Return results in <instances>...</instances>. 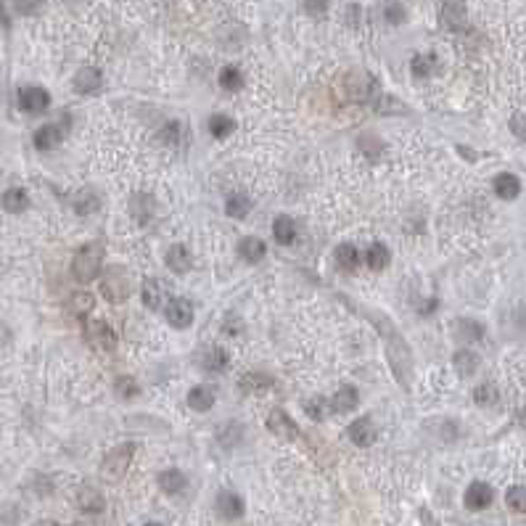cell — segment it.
<instances>
[{"mask_svg":"<svg viewBox=\"0 0 526 526\" xmlns=\"http://www.w3.org/2000/svg\"><path fill=\"white\" fill-rule=\"evenodd\" d=\"M360 312L370 317L373 323L378 326V333H381V339H386V344H389V352H386V357H389V365L391 370H394V376L397 381L410 389V373H413V355H410V346L407 341L400 336V331L394 328V323H391L389 317L384 315H376V312H370V310H365V307H357Z\"/></svg>","mask_w":526,"mask_h":526,"instance_id":"cell-1","label":"cell"},{"mask_svg":"<svg viewBox=\"0 0 526 526\" xmlns=\"http://www.w3.org/2000/svg\"><path fill=\"white\" fill-rule=\"evenodd\" d=\"M104 267V246L101 243H85L72 259V275L77 283H91L98 278Z\"/></svg>","mask_w":526,"mask_h":526,"instance_id":"cell-2","label":"cell"},{"mask_svg":"<svg viewBox=\"0 0 526 526\" xmlns=\"http://www.w3.org/2000/svg\"><path fill=\"white\" fill-rule=\"evenodd\" d=\"M133 455H135V444H117L114 450H109L101 463V476L106 481H120L133 463Z\"/></svg>","mask_w":526,"mask_h":526,"instance_id":"cell-3","label":"cell"},{"mask_svg":"<svg viewBox=\"0 0 526 526\" xmlns=\"http://www.w3.org/2000/svg\"><path fill=\"white\" fill-rule=\"evenodd\" d=\"M101 291L109 301H124L133 291V275L122 265H114L106 270L104 281H101Z\"/></svg>","mask_w":526,"mask_h":526,"instance_id":"cell-4","label":"cell"},{"mask_svg":"<svg viewBox=\"0 0 526 526\" xmlns=\"http://www.w3.org/2000/svg\"><path fill=\"white\" fill-rule=\"evenodd\" d=\"M85 339L95 352H114V346H117V336L111 331V326L104 320H88L85 323Z\"/></svg>","mask_w":526,"mask_h":526,"instance_id":"cell-5","label":"cell"},{"mask_svg":"<svg viewBox=\"0 0 526 526\" xmlns=\"http://www.w3.org/2000/svg\"><path fill=\"white\" fill-rule=\"evenodd\" d=\"M140 297H143V304L149 310H165L169 304V288L162 278H149L140 288Z\"/></svg>","mask_w":526,"mask_h":526,"instance_id":"cell-6","label":"cell"},{"mask_svg":"<svg viewBox=\"0 0 526 526\" xmlns=\"http://www.w3.org/2000/svg\"><path fill=\"white\" fill-rule=\"evenodd\" d=\"M463 500H466L468 511H484V508L492 505L495 492H492V487H489L487 481H473V484H468L466 497H463Z\"/></svg>","mask_w":526,"mask_h":526,"instance_id":"cell-7","label":"cell"},{"mask_svg":"<svg viewBox=\"0 0 526 526\" xmlns=\"http://www.w3.org/2000/svg\"><path fill=\"white\" fill-rule=\"evenodd\" d=\"M167 320L172 328H188L194 323V304L188 299H169V304L165 307Z\"/></svg>","mask_w":526,"mask_h":526,"instance_id":"cell-8","label":"cell"},{"mask_svg":"<svg viewBox=\"0 0 526 526\" xmlns=\"http://www.w3.org/2000/svg\"><path fill=\"white\" fill-rule=\"evenodd\" d=\"M267 431L275 436H283V439H297L299 436V426L297 421L288 415L286 410H272L267 415Z\"/></svg>","mask_w":526,"mask_h":526,"instance_id":"cell-9","label":"cell"},{"mask_svg":"<svg viewBox=\"0 0 526 526\" xmlns=\"http://www.w3.org/2000/svg\"><path fill=\"white\" fill-rule=\"evenodd\" d=\"M19 106L24 109V111H30V114H40V111H46L48 106H50V95H48L46 88H21L19 91Z\"/></svg>","mask_w":526,"mask_h":526,"instance_id":"cell-10","label":"cell"},{"mask_svg":"<svg viewBox=\"0 0 526 526\" xmlns=\"http://www.w3.org/2000/svg\"><path fill=\"white\" fill-rule=\"evenodd\" d=\"M346 436L352 439V444H357V447H370L373 442H376V423L370 421L368 415L365 418H357L355 423H349V429H346Z\"/></svg>","mask_w":526,"mask_h":526,"instance_id":"cell-11","label":"cell"},{"mask_svg":"<svg viewBox=\"0 0 526 526\" xmlns=\"http://www.w3.org/2000/svg\"><path fill=\"white\" fill-rule=\"evenodd\" d=\"M217 513H220V518H225V521H236V518H241L243 516V500H241V495H236V492H220L217 495Z\"/></svg>","mask_w":526,"mask_h":526,"instance_id":"cell-12","label":"cell"},{"mask_svg":"<svg viewBox=\"0 0 526 526\" xmlns=\"http://www.w3.org/2000/svg\"><path fill=\"white\" fill-rule=\"evenodd\" d=\"M267 254V246H265V241L256 238V236H246V238L238 241V256L243 262H249V265H256L259 259H265Z\"/></svg>","mask_w":526,"mask_h":526,"instance_id":"cell-13","label":"cell"},{"mask_svg":"<svg viewBox=\"0 0 526 526\" xmlns=\"http://www.w3.org/2000/svg\"><path fill=\"white\" fill-rule=\"evenodd\" d=\"M227 365H230V360H227V352L223 346H209L201 352V368L207 373H223V370H227Z\"/></svg>","mask_w":526,"mask_h":526,"instance_id":"cell-14","label":"cell"},{"mask_svg":"<svg viewBox=\"0 0 526 526\" xmlns=\"http://www.w3.org/2000/svg\"><path fill=\"white\" fill-rule=\"evenodd\" d=\"M101 82H104V77H101V72H98L95 66H82V69L75 75V91L82 93V95H88V93L98 91Z\"/></svg>","mask_w":526,"mask_h":526,"instance_id":"cell-15","label":"cell"},{"mask_svg":"<svg viewBox=\"0 0 526 526\" xmlns=\"http://www.w3.org/2000/svg\"><path fill=\"white\" fill-rule=\"evenodd\" d=\"M159 487H162V492L167 495H180L185 492V487H188V479H185V473L178 471V468H167L159 473Z\"/></svg>","mask_w":526,"mask_h":526,"instance_id":"cell-16","label":"cell"},{"mask_svg":"<svg viewBox=\"0 0 526 526\" xmlns=\"http://www.w3.org/2000/svg\"><path fill=\"white\" fill-rule=\"evenodd\" d=\"M357 405H360V394H357L355 386H341L331 400L333 413H352Z\"/></svg>","mask_w":526,"mask_h":526,"instance_id":"cell-17","label":"cell"},{"mask_svg":"<svg viewBox=\"0 0 526 526\" xmlns=\"http://www.w3.org/2000/svg\"><path fill=\"white\" fill-rule=\"evenodd\" d=\"M165 259H167V267H169V270H175L178 275L188 272V270H191V265H194V256H191V252H188L182 243L172 246V249L167 252Z\"/></svg>","mask_w":526,"mask_h":526,"instance_id":"cell-18","label":"cell"},{"mask_svg":"<svg viewBox=\"0 0 526 526\" xmlns=\"http://www.w3.org/2000/svg\"><path fill=\"white\" fill-rule=\"evenodd\" d=\"M272 236H275V241H278L281 246H291V243L297 241V223H294L288 214L275 217V223H272Z\"/></svg>","mask_w":526,"mask_h":526,"instance_id":"cell-19","label":"cell"},{"mask_svg":"<svg viewBox=\"0 0 526 526\" xmlns=\"http://www.w3.org/2000/svg\"><path fill=\"white\" fill-rule=\"evenodd\" d=\"M61 140H64V130H61L59 124H43V127L35 133V146L40 151L56 149Z\"/></svg>","mask_w":526,"mask_h":526,"instance_id":"cell-20","label":"cell"},{"mask_svg":"<svg viewBox=\"0 0 526 526\" xmlns=\"http://www.w3.org/2000/svg\"><path fill=\"white\" fill-rule=\"evenodd\" d=\"M77 505H79V511L82 513H101L106 508L104 495H101L98 489H93V487H82V489H79Z\"/></svg>","mask_w":526,"mask_h":526,"instance_id":"cell-21","label":"cell"},{"mask_svg":"<svg viewBox=\"0 0 526 526\" xmlns=\"http://www.w3.org/2000/svg\"><path fill=\"white\" fill-rule=\"evenodd\" d=\"M241 391H246V394H262V391H267L275 386V378L267 376V373H246V376L241 378Z\"/></svg>","mask_w":526,"mask_h":526,"instance_id":"cell-22","label":"cell"},{"mask_svg":"<svg viewBox=\"0 0 526 526\" xmlns=\"http://www.w3.org/2000/svg\"><path fill=\"white\" fill-rule=\"evenodd\" d=\"M492 185H495V194L500 196V198H505V201H511V198H516V196L521 194V180H518L516 175H511V172L497 175Z\"/></svg>","mask_w":526,"mask_h":526,"instance_id":"cell-23","label":"cell"},{"mask_svg":"<svg viewBox=\"0 0 526 526\" xmlns=\"http://www.w3.org/2000/svg\"><path fill=\"white\" fill-rule=\"evenodd\" d=\"M188 407L196 413H207L214 407V391L209 386H194L188 391Z\"/></svg>","mask_w":526,"mask_h":526,"instance_id":"cell-24","label":"cell"},{"mask_svg":"<svg viewBox=\"0 0 526 526\" xmlns=\"http://www.w3.org/2000/svg\"><path fill=\"white\" fill-rule=\"evenodd\" d=\"M455 336L460 341H479L481 336H484V326H481L479 320L460 317V320H455Z\"/></svg>","mask_w":526,"mask_h":526,"instance_id":"cell-25","label":"cell"},{"mask_svg":"<svg viewBox=\"0 0 526 526\" xmlns=\"http://www.w3.org/2000/svg\"><path fill=\"white\" fill-rule=\"evenodd\" d=\"M444 21L452 30H463L466 24V0H444Z\"/></svg>","mask_w":526,"mask_h":526,"instance_id":"cell-26","label":"cell"},{"mask_svg":"<svg viewBox=\"0 0 526 526\" xmlns=\"http://www.w3.org/2000/svg\"><path fill=\"white\" fill-rule=\"evenodd\" d=\"M455 370L460 373V376H473L476 370H479V355L476 352H468V349H460V352H455Z\"/></svg>","mask_w":526,"mask_h":526,"instance_id":"cell-27","label":"cell"},{"mask_svg":"<svg viewBox=\"0 0 526 526\" xmlns=\"http://www.w3.org/2000/svg\"><path fill=\"white\" fill-rule=\"evenodd\" d=\"M27 204H30V196H27V191H21V188H11V191L3 194V209L11 212V214L24 212Z\"/></svg>","mask_w":526,"mask_h":526,"instance_id":"cell-28","label":"cell"},{"mask_svg":"<svg viewBox=\"0 0 526 526\" xmlns=\"http://www.w3.org/2000/svg\"><path fill=\"white\" fill-rule=\"evenodd\" d=\"M336 262H339V267L346 272L357 270V265H360V252H357L352 243H341V246L336 249Z\"/></svg>","mask_w":526,"mask_h":526,"instance_id":"cell-29","label":"cell"},{"mask_svg":"<svg viewBox=\"0 0 526 526\" xmlns=\"http://www.w3.org/2000/svg\"><path fill=\"white\" fill-rule=\"evenodd\" d=\"M225 212H227V217H233V220H243V217L252 212V201H249V196H243V194L230 196V198H227V204H225Z\"/></svg>","mask_w":526,"mask_h":526,"instance_id":"cell-30","label":"cell"},{"mask_svg":"<svg viewBox=\"0 0 526 526\" xmlns=\"http://www.w3.org/2000/svg\"><path fill=\"white\" fill-rule=\"evenodd\" d=\"M389 259H391V254L384 243H373V246L368 249V254H365V262H368L370 270H384V267L389 265Z\"/></svg>","mask_w":526,"mask_h":526,"instance_id":"cell-31","label":"cell"},{"mask_svg":"<svg viewBox=\"0 0 526 526\" xmlns=\"http://www.w3.org/2000/svg\"><path fill=\"white\" fill-rule=\"evenodd\" d=\"M233 130H236V122L230 120L227 114H214L209 120V133L217 138V140H225Z\"/></svg>","mask_w":526,"mask_h":526,"instance_id":"cell-32","label":"cell"},{"mask_svg":"<svg viewBox=\"0 0 526 526\" xmlns=\"http://www.w3.org/2000/svg\"><path fill=\"white\" fill-rule=\"evenodd\" d=\"M434 64L436 59L431 53H418V56H413V61H410V72H413V77L423 79V77H429L434 72Z\"/></svg>","mask_w":526,"mask_h":526,"instance_id":"cell-33","label":"cell"},{"mask_svg":"<svg viewBox=\"0 0 526 526\" xmlns=\"http://www.w3.org/2000/svg\"><path fill=\"white\" fill-rule=\"evenodd\" d=\"M220 85L225 88V91L236 93L241 91V85H243V77H241V69L238 66H223V72H220Z\"/></svg>","mask_w":526,"mask_h":526,"instance_id":"cell-34","label":"cell"},{"mask_svg":"<svg viewBox=\"0 0 526 526\" xmlns=\"http://www.w3.org/2000/svg\"><path fill=\"white\" fill-rule=\"evenodd\" d=\"M497 400H500V394H497L495 384H481V386L473 389V402H476V405L489 407V405H495Z\"/></svg>","mask_w":526,"mask_h":526,"instance_id":"cell-35","label":"cell"},{"mask_svg":"<svg viewBox=\"0 0 526 526\" xmlns=\"http://www.w3.org/2000/svg\"><path fill=\"white\" fill-rule=\"evenodd\" d=\"M384 19H386L389 24H394V27H397V24H402V21L407 19L405 6H402V3H397V0H386V3H384Z\"/></svg>","mask_w":526,"mask_h":526,"instance_id":"cell-36","label":"cell"},{"mask_svg":"<svg viewBox=\"0 0 526 526\" xmlns=\"http://www.w3.org/2000/svg\"><path fill=\"white\" fill-rule=\"evenodd\" d=\"M508 508L516 513H526V487H511L508 495H505Z\"/></svg>","mask_w":526,"mask_h":526,"instance_id":"cell-37","label":"cell"},{"mask_svg":"<svg viewBox=\"0 0 526 526\" xmlns=\"http://www.w3.org/2000/svg\"><path fill=\"white\" fill-rule=\"evenodd\" d=\"M69 310H72L75 315H88L93 310V297L88 291H77L75 297H72V301H69Z\"/></svg>","mask_w":526,"mask_h":526,"instance_id":"cell-38","label":"cell"},{"mask_svg":"<svg viewBox=\"0 0 526 526\" xmlns=\"http://www.w3.org/2000/svg\"><path fill=\"white\" fill-rule=\"evenodd\" d=\"M114 389H117V394H120V397H124V400H133V397H138V394H140V386H138V381H135V378H130V376L117 378Z\"/></svg>","mask_w":526,"mask_h":526,"instance_id":"cell-39","label":"cell"},{"mask_svg":"<svg viewBox=\"0 0 526 526\" xmlns=\"http://www.w3.org/2000/svg\"><path fill=\"white\" fill-rule=\"evenodd\" d=\"M376 111L381 114H405V106H400L394 101V95H384V93H378L376 95Z\"/></svg>","mask_w":526,"mask_h":526,"instance_id":"cell-40","label":"cell"},{"mask_svg":"<svg viewBox=\"0 0 526 526\" xmlns=\"http://www.w3.org/2000/svg\"><path fill=\"white\" fill-rule=\"evenodd\" d=\"M304 413H307L312 421H323V415H326V402H323L320 397L304 400Z\"/></svg>","mask_w":526,"mask_h":526,"instance_id":"cell-41","label":"cell"},{"mask_svg":"<svg viewBox=\"0 0 526 526\" xmlns=\"http://www.w3.org/2000/svg\"><path fill=\"white\" fill-rule=\"evenodd\" d=\"M98 196L95 194H82L79 198H77V204H75V209L79 212V214H91V212L98 209Z\"/></svg>","mask_w":526,"mask_h":526,"instance_id":"cell-42","label":"cell"},{"mask_svg":"<svg viewBox=\"0 0 526 526\" xmlns=\"http://www.w3.org/2000/svg\"><path fill=\"white\" fill-rule=\"evenodd\" d=\"M360 149L365 151L370 159H378V153H381V149H384V146H381V143H378L373 135H365V138H360Z\"/></svg>","mask_w":526,"mask_h":526,"instance_id":"cell-43","label":"cell"},{"mask_svg":"<svg viewBox=\"0 0 526 526\" xmlns=\"http://www.w3.org/2000/svg\"><path fill=\"white\" fill-rule=\"evenodd\" d=\"M16 11L24 16H32L40 11V6H43V0H14Z\"/></svg>","mask_w":526,"mask_h":526,"instance_id":"cell-44","label":"cell"},{"mask_svg":"<svg viewBox=\"0 0 526 526\" xmlns=\"http://www.w3.org/2000/svg\"><path fill=\"white\" fill-rule=\"evenodd\" d=\"M301 6L310 16H323L328 11V0H301Z\"/></svg>","mask_w":526,"mask_h":526,"instance_id":"cell-45","label":"cell"},{"mask_svg":"<svg viewBox=\"0 0 526 526\" xmlns=\"http://www.w3.org/2000/svg\"><path fill=\"white\" fill-rule=\"evenodd\" d=\"M511 130H513V135H518L521 140H526V117L524 114H516V117H513Z\"/></svg>","mask_w":526,"mask_h":526,"instance_id":"cell-46","label":"cell"},{"mask_svg":"<svg viewBox=\"0 0 526 526\" xmlns=\"http://www.w3.org/2000/svg\"><path fill=\"white\" fill-rule=\"evenodd\" d=\"M518 423L526 429V407H521V413H518Z\"/></svg>","mask_w":526,"mask_h":526,"instance_id":"cell-47","label":"cell"},{"mask_svg":"<svg viewBox=\"0 0 526 526\" xmlns=\"http://www.w3.org/2000/svg\"><path fill=\"white\" fill-rule=\"evenodd\" d=\"M64 3H69V6H79V3H85V0H64Z\"/></svg>","mask_w":526,"mask_h":526,"instance_id":"cell-48","label":"cell"},{"mask_svg":"<svg viewBox=\"0 0 526 526\" xmlns=\"http://www.w3.org/2000/svg\"><path fill=\"white\" fill-rule=\"evenodd\" d=\"M43 526H59V524H53V521H46V524H43Z\"/></svg>","mask_w":526,"mask_h":526,"instance_id":"cell-49","label":"cell"},{"mask_svg":"<svg viewBox=\"0 0 526 526\" xmlns=\"http://www.w3.org/2000/svg\"><path fill=\"white\" fill-rule=\"evenodd\" d=\"M143 526H162V524H156V521H151V524H143Z\"/></svg>","mask_w":526,"mask_h":526,"instance_id":"cell-50","label":"cell"}]
</instances>
